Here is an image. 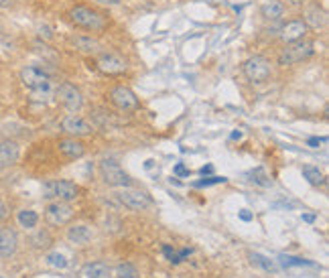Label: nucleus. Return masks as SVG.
I'll return each mask as SVG.
<instances>
[{
  "instance_id": "obj_37",
  "label": "nucleus",
  "mask_w": 329,
  "mask_h": 278,
  "mask_svg": "<svg viewBox=\"0 0 329 278\" xmlns=\"http://www.w3.org/2000/svg\"><path fill=\"white\" fill-rule=\"evenodd\" d=\"M6 213H8V211H6V205H4L2 201H0V220H4V218H6Z\"/></svg>"
},
{
  "instance_id": "obj_17",
  "label": "nucleus",
  "mask_w": 329,
  "mask_h": 278,
  "mask_svg": "<svg viewBox=\"0 0 329 278\" xmlns=\"http://www.w3.org/2000/svg\"><path fill=\"white\" fill-rule=\"evenodd\" d=\"M81 278H112V268L106 262H87L81 268Z\"/></svg>"
},
{
  "instance_id": "obj_3",
  "label": "nucleus",
  "mask_w": 329,
  "mask_h": 278,
  "mask_svg": "<svg viewBox=\"0 0 329 278\" xmlns=\"http://www.w3.org/2000/svg\"><path fill=\"white\" fill-rule=\"evenodd\" d=\"M77 193H79V187L73 183V181H67V179H61V181H47L43 185V197L45 199H55V201H73L77 199Z\"/></svg>"
},
{
  "instance_id": "obj_21",
  "label": "nucleus",
  "mask_w": 329,
  "mask_h": 278,
  "mask_svg": "<svg viewBox=\"0 0 329 278\" xmlns=\"http://www.w3.org/2000/svg\"><path fill=\"white\" fill-rule=\"evenodd\" d=\"M16 220H18L20 228L33 230V228H37V224H39V215H37V211H33V209H20L18 215H16Z\"/></svg>"
},
{
  "instance_id": "obj_10",
  "label": "nucleus",
  "mask_w": 329,
  "mask_h": 278,
  "mask_svg": "<svg viewBox=\"0 0 329 278\" xmlns=\"http://www.w3.org/2000/svg\"><path fill=\"white\" fill-rule=\"evenodd\" d=\"M98 69L102 73H108V75H118V73H124L128 69V65H126V61L116 53H100Z\"/></svg>"
},
{
  "instance_id": "obj_31",
  "label": "nucleus",
  "mask_w": 329,
  "mask_h": 278,
  "mask_svg": "<svg viewBox=\"0 0 329 278\" xmlns=\"http://www.w3.org/2000/svg\"><path fill=\"white\" fill-rule=\"evenodd\" d=\"M163 252H165V256L169 258V262H173V264H179L181 260H179V256L175 254V250L171 248V246H163Z\"/></svg>"
},
{
  "instance_id": "obj_33",
  "label": "nucleus",
  "mask_w": 329,
  "mask_h": 278,
  "mask_svg": "<svg viewBox=\"0 0 329 278\" xmlns=\"http://www.w3.org/2000/svg\"><path fill=\"white\" fill-rule=\"evenodd\" d=\"M325 140H327V138H309L307 144H309L311 148H319V144H323Z\"/></svg>"
},
{
  "instance_id": "obj_23",
  "label": "nucleus",
  "mask_w": 329,
  "mask_h": 278,
  "mask_svg": "<svg viewBox=\"0 0 329 278\" xmlns=\"http://www.w3.org/2000/svg\"><path fill=\"white\" fill-rule=\"evenodd\" d=\"M250 262L254 264V266H258V268H262V270H266V272H277L279 270V266L271 260V258H266V256H262V254H250Z\"/></svg>"
},
{
  "instance_id": "obj_35",
  "label": "nucleus",
  "mask_w": 329,
  "mask_h": 278,
  "mask_svg": "<svg viewBox=\"0 0 329 278\" xmlns=\"http://www.w3.org/2000/svg\"><path fill=\"white\" fill-rule=\"evenodd\" d=\"M100 4H106V6H118L120 4V0H96Z\"/></svg>"
},
{
  "instance_id": "obj_9",
  "label": "nucleus",
  "mask_w": 329,
  "mask_h": 278,
  "mask_svg": "<svg viewBox=\"0 0 329 278\" xmlns=\"http://www.w3.org/2000/svg\"><path fill=\"white\" fill-rule=\"evenodd\" d=\"M59 100H61V104L71 112V114H75V112H79L81 108H83V98H81V91L75 87V85H71V83H61L59 85Z\"/></svg>"
},
{
  "instance_id": "obj_1",
  "label": "nucleus",
  "mask_w": 329,
  "mask_h": 278,
  "mask_svg": "<svg viewBox=\"0 0 329 278\" xmlns=\"http://www.w3.org/2000/svg\"><path fill=\"white\" fill-rule=\"evenodd\" d=\"M20 81L24 83V87H28L33 91V98L39 100V96H51V75L37 65H28L20 71Z\"/></svg>"
},
{
  "instance_id": "obj_2",
  "label": "nucleus",
  "mask_w": 329,
  "mask_h": 278,
  "mask_svg": "<svg viewBox=\"0 0 329 278\" xmlns=\"http://www.w3.org/2000/svg\"><path fill=\"white\" fill-rule=\"evenodd\" d=\"M69 20L75 26L85 28V30H92V33H100V30H104L106 24H108L104 14H100L98 10L87 8V6H73L69 10Z\"/></svg>"
},
{
  "instance_id": "obj_12",
  "label": "nucleus",
  "mask_w": 329,
  "mask_h": 278,
  "mask_svg": "<svg viewBox=\"0 0 329 278\" xmlns=\"http://www.w3.org/2000/svg\"><path fill=\"white\" fill-rule=\"evenodd\" d=\"M61 130L71 134V136H85V134H92V126L89 122L75 116V114H69L61 120Z\"/></svg>"
},
{
  "instance_id": "obj_13",
  "label": "nucleus",
  "mask_w": 329,
  "mask_h": 278,
  "mask_svg": "<svg viewBox=\"0 0 329 278\" xmlns=\"http://www.w3.org/2000/svg\"><path fill=\"white\" fill-rule=\"evenodd\" d=\"M307 35V24L303 20H291L281 28V39L285 43H295V41H301Z\"/></svg>"
},
{
  "instance_id": "obj_40",
  "label": "nucleus",
  "mask_w": 329,
  "mask_h": 278,
  "mask_svg": "<svg viewBox=\"0 0 329 278\" xmlns=\"http://www.w3.org/2000/svg\"><path fill=\"white\" fill-rule=\"evenodd\" d=\"M242 138V132L238 130V132H232V140H240Z\"/></svg>"
},
{
  "instance_id": "obj_6",
  "label": "nucleus",
  "mask_w": 329,
  "mask_h": 278,
  "mask_svg": "<svg viewBox=\"0 0 329 278\" xmlns=\"http://www.w3.org/2000/svg\"><path fill=\"white\" fill-rule=\"evenodd\" d=\"M100 175H102L104 183L110 185V187H120L122 189V187H128L130 185V177L122 171V167L116 161H110V159L100 163Z\"/></svg>"
},
{
  "instance_id": "obj_4",
  "label": "nucleus",
  "mask_w": 329,
  "mask_h": 278,
  "mask_svg": "<svg viewBox=\"0 0 329 278\" xmlns=\"http://www.w3.org/2000/svg\"><path fill=\"white\" fill-rule=\"evenodd\" d=\"M311 55H313V43L301 39V41H295V43H287V47L279 55V63L281 65H295Z\"/></svg>"
},
{
  "instance_id": "obj_8",
  "label": "nucleus",
  "mask_w": 329,
  "mask_h": 278,
  "mask_svg": "<svg viewBox=\"0 0 329 278\" xmlns=\"http://www.w3.org/2000/svg\"><path fill=\"white\" fill-rule=\"evenodd\" d=\"M244 73L250 81L254 83H262L271 77V63H268V59L262 57V55H254L250 57L246 63H244Z\"/></svg>"
},
{
  "instance_id": "obj_16",
  "label": "nucleus",
  "mask_w": 329,
  "mask_h": 278,
  "mask_svg": "<svg viewBox=\"0 0 329 278\" xmlns=\"http://www.w3.org/2000/svg\"><path fill=\"white\" fill-rule=\"evenodd\" d=\"M303 22L307 24V28L309 26L311 28H323L325 22H327V14L319 4H309L305 8V20Z\"/></svg>"
},
{
  "instance_id": "obj_22",
  "label": "nucleus",
  "mask_w": 329,
  "mask_h": 278,
  "mask_svg": "<svg viewBox=\"0 0 329 278\" xmlns=\"http://www.w3.org/2000/svg\"><path fill=\"white\" fill-rule=\"evenodd\" d=\"M283 12H285V4L283 2H279V0H271V2H266L264 6H262V14L266 16V18H281L283 16Z\"/></svg>"
},
{
  "instance_id": "obj_14",
  "label": "nucleus",
  "mask_w": 329,
  "mask_h": 278,
  "mask_svg": "<svg viewBox=\"0 0 329 278\" xmlns=\"http://www.w3.org/2000/svg\"><path fill=\"white\" fill-rule=\"evenodd\" d=\"M16 246H18L16 232L12 228H0V256L10 258L16 252Z\"/></svg>"
},
{
  "instance_id": "obj_15",
  "label": "nucleus",
  "mask_w": 329,
  "mask_h": 278,
  "mask_svg": "<svg viewBox=\"0 0 329 278\" xmlns=\"http://www.w3.org/2000/svg\"><path fill=\"white\" fill-rule=\"evenodd\" d=\"M18 154H20V148H18V144L14 140L0 142V169L12 167L18 161Z\"/></svg>"
},
{
  "instance_id": "obj_27",
  "label": "nucleus",
  "mask_w": 329,
  "mask_h": 278,
  "mask_svg": "<svg viewBox=\"0 0 329 278\" xmlns=\"http://www.w3.org/2000/svg\"><path fill=\"white\" fill-rule=\"evenodd\" d=\"M114 274H116V278H136V268L132 264L124 262V264H118L116 266Z\"/></svg>"
},
{
  "instance_id": "obj_18",
  "label": "nucleus",
  "mask_w": 329,
  "mask_h": 278,
  "mask_svg": "<svg viewBox=\"0 0 329 278\" xmlns=\"http://www.w3.org/2000/svg\"><path fill=\"white\" fill-rule=\"evenodd\" d=\"M67 240L75 246H85L89 240H92V230H89L87 226H71L67 230Z\"/></svg>"
},
{
  "instance_id": "obj_24",
  "label": "nucleus",
  "mask_w": 329,
  "mask_h": 278,
  "mask_svg": "<svg viewBox=\"0 0 329 278\" xmlns=\"http://www.w3.org/2000/svg\"><path fill=\"white\" fill-rule=\"evenodd\" d=\"M31 244H33V248H37V250H45V248H49V246L53 244V238L49 236V232L39 230V232L31 238Z\"/></svg>"
},
{
  "instance_id": "obj_20",
  "label": "nucleus",
  "mask_w": 329,
  "mask_h": 278,
  "mask_svg": "<svg viewBox=\"0 0 329 278\" xmlns=\"http://www.w3.org/2000/svg\"><path fill=\"white\" fill-rule=\"evenodd\" d=\"M75 47L81 51V53H87V55H100L104 53L102 45L96 41V39H87V37H77L75 39Z\"/></svg>"
},
{
  "instance_id": "obj_30",
  "label": "nucleus",
  "mask_w": 329,
  "mask_h": 278,
  "mask_svg": "<svg viewBox=\"0 0 329 278\" xmlns=\"http://www.w3.org/2000/svg\"><path fill=\"white\" fill-rule=\"evenodd\" d=\"M226 181H228L226 177H207V179H201L193 185L195 187H209V185H218V183H226Z\"/></svg>"
},
{
  "instance_id": "obj_5",
  "label": "nucleus",
  "mask_w": 329,
  "mask_h": 278,
  "mask_svg": "<svg viewBox=\"0 0 329 278\" xmlns=\"http://www.w3.org/2000/svg\"><path fill=\"white\" fill-rule=\"evenodd\" d=\"M118 201H120L124 207L132 209V211H144L153 205V199L148 193L140 191V189H132V187H122L118 191Z\"/></svg>"
},
{
  "instance_id": "obj_29",
  "label": "nucleus",
  "mask_w": 329,
  "mask_h": 278,
  "mask_svg": "<svg viewBox=\"0 0 329 278\" xmlns=\"http://www.w3.org/2000/svg\"><path fill=\"white\" fill-rule=\"evenodd\" d=\"M281 264H283L285 268H291V266H315V264L309 262V260L295 258V256H281Z\"/></svg>"
},
{
  "instance_id": "obj_7",
  "label": "nucleus",
  "mask_w": 329,
  "mask_h": 278,
  "mask_svg": "<svg viewBox=\"0 0 329 278\" xmlns=\"http://www.w3.org/2000/svg\"><path fill=\"white\" fill-rule=\"evenodd\" d=\"M45 220H47L49 226H55V228L67 226L73 220V209L65 201H53L45 209Z\"/></svg>"
},
{
  "instance_id": "obj_32",
  "label": "nucleus",
  "mask_w": 329,
  "mask_h": 278,
  "mask_svg": "<svg viewBox=\"0 0 329 278\" xmlns=\"http://www.w3.org/2000/svg\"><path fill=\"white\" fill-rule=\"evenodd\" d=\"M173 173H175V175H179V177H189V171H187V169H185L181 163H179V165L173 169Z\"/></svg>"
},
{
  "instance_id": "obj_38",
  "label": "nucleus",
  "mask_w": 329,
  "mask_h": 278,
  "mask_svg": "<svg viewBox=\"0 0 329 278\" xmlns=\"http://www.w3.org/2000/svg\"><path fill=\"white\" fill-rule=\"evenodd\" d=\"M212 173H214V167H209V165L201 169V175H203V177H205V175H212Z\"/></svg>"
},
{
  "instance_id": "obj_25",
  "label": "nucleus",
  "mask_w": 329,
  "mask_h": 278,
  "mask_svg": "<svg viewBox=\"0 0 329 278\" xmlns=\"http://www.w3.org/2000/svg\"><path fill=\"white\" fill-rule=\"evenodd\" d=\"M45 264L47 266H51V268H57V270H63V268H67V258L63 256V254H59V252H49L47 256H45Z\"/></svg>"
},
{
  "instance_id": "obj_28",
  "label": "nucleus",
  "mask_w": 329,
  "mask_h": 278,
  "mask_svg": "<svg viewBox=\"0 0 329 278\" xmlns=\"http://www.w3.org/2000/svg\"><path fill=\"white\" fill-rule=\"evenodd\" d=\"M250 175H252V181H254L256 185H260V187H271V185H273V181L268 179L266 171H264V169H260V167H258V169H254Z\"/></svg>"
},
{
  "instance_id": "obj_39",
  "label": "nucleus",
  "mask_w": 329,
  "mask_h": 278,
  "mask_svg": "<svg viewBox=\"0 0 329 278\" xmlns=\"http://www.w3.org/2000/svg\"><path fill=\"white\" fill-rule=\"evenodd\" d=\"M303 220L309 222V224H313V222H315V215H309V213H307V215H303Z\"/></svg>"
},
{
  "instance_id": "obj_19",
  "label": "nucleus",
  "mask_w": 329,
  "mask_h": 278,
  "mask_svg": "<svg viewBox=\"0 0 329 278\" xmlns=\"http://www.w3.org/2000/svg\"><path fill=\"white\" fill-rule=\"evenodd\" d=\"M59 150H61L65 157H69V159H79V157H83L85 146L79 140H75V138H67V140L59 142Z\"/></svg>"
},
{
  "instance_id": "obj_41",
  "label": "nucleus",
  "mask_w": 329,
  "mask_h": 278,
  "mask_svg": "<svg viewBox=\"0 0 329 278\" xmlns=\"http://www.w3.org/2000/svg\"><path fill=\"white\" fill-rule=\"evenodd\" d=\"M291 2H293V4H301V2H303V0H291Z\"/></svg>"
},
{
  "instance_id": "obj_26",
  "label": "nucleus",
  "mask_w": 329,
  "mask_h": 278,
  "mask_svg": "<svg viewBox=\"0 0 329 278\" xmlns=\"http://www.w3.org/2000/svg\"><path fill=\"white\" fill-rule=\"evenodd\" d=\"M303 177L311 183V185H323L325 183V177H323V173L317 169V167H303Z\"/></svg>"
},
{
  "instance_id": "obj_36",
  "label": "nucleus",
  "mask_w": 329,
  "mask_h": 278,
  "mask_svg": "<svg viewBox=\"0 0 329 278\" xmlns=\"http://www.w3.org/2000/svg\"><path fill=\"white\" fill-rule=\"evenodd\" d=\"M14 4V0H0V8H10Z\"/></svg>"
},
{
  "instance_id": "obj_11",
  "label": "nucleus",
  "mask_w": 329,
  "mask_h": 278,
  "mask_svg": "<svg viewBox=\"0 0 329 278\" xmlns=\"http://www.w3.org/2000/svg\"><path fill=\"white\" fill-rule=\"evenodd\" d=\"M110 100L120 108V110H134V108H138V98H136V94L130 89V87H126V85H116L112 91H110Z\"/></svg>"
},
{
  "instance_id": "obj_34",
  "label": "nucleus",
  "mask_w": 329,
  "mask_h": 278,
  "mask_svg": "<svg viewBox=\"0 0 329 278\" xmlns=\"http://www.w3.org/2000/svg\"><path fill=\"white\" fill-rule=\"evenodd\" d=\"M240 220H242V222H252V213H250L248 209H242V211H240Z\"/></svg>"
}]
</instances>
